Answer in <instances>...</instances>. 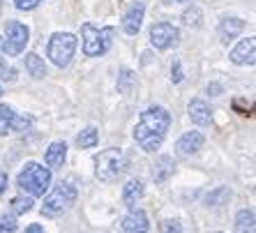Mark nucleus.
<instances>
[{"mask_svg":"<svg viewBox=\"0 0 256 233\" xmlns=\"http://www.w3.org/2000/svg\"><path fill=\"white\" fill-rule=\"evenodd\" d=\"M32 125V118H21V116L14 114L12 106H7V104H2L0 106V138L5 136L10 130H26V127Z\"/></svg>","mask_w":256,"mask_h":233,"instance_id":"nucleus-9","label":"nucleus"},{"mask_svg":"<svg viewBox=\"0 0 256 233\" xmlns=\"http://www.w3.org/2000/svg\"><path fill=\"white\" fill-rule=\"evenodd\" d=\"M7 190V176L5 174H0V194Z\"/></svg>","mask_w":256,"mask_h":233,"instance_id":"nucleus-32","label":"nucleus"},{"mask_svg":"<svg viewBox=\"0 0 256 233\" xmlns=\"http://www.w3.org/2000/svg\"><path fill=\"white\" fill-rule=\"evenodd\" d=\"M148 215L143 210H132L130 215L122 220V231L125 233H148Z\"/></svg>","mask_w":256,"mask_h":233,"instance_id":"nucleus-14","label":"nucleus"},{"mask_svg":"<svg viewBox=\"0 0 256 233\" xmlns=\"http://www.w3.org/2000/svg\"><path fill=\"white\" fill-rule=\"evenodd\" d=\"M150 44L157 48V51H166L171 46H178L180 44V30L173 24H155L150 28Z\"/></svg>","mask_w":256,"mask_h":233,"instance_id":"nucleus-8","label":"nucleus"},{"mask_svg":"<svg viewBox=\"0 0 256 233\" xmlns=\"http://www.w3.org/2000/svg\"><path fill=\"white\" fill-rule=\"evenodd\" d=\"M136 86V74L132 72V70H120L118 74V92H122V95H130L132 88Z\"/></svg>","mask_w":256,"mask_h":233,"instance_id":"nucleus-21","label":"nucleus"},{"mask_svg":"<svg viewBox=\"0 0 256 233\" xmlns=\"http://www.w3.org/2000/svg\"><path fill=\"white\" fill-rule=\"evenodd\" d=\"M0 95H2V88H0Z\"/></svg>","mask_w":256,"mask_h":233,"instance_id":"nucleus-34","label":"nucleus"},{"mask_svg":"<svg viewBox=\"0 0 256 233\" xmlns=\"http://www.w3.org/2000/svg\"><path fill=\"white\" fill-rule=\"evenodd\" d=\"M30 40V30L28 26L18 24V21H7L5 26V37H2V48L7 56H18L24 54L26 44Z\"/></svg>","mask_w":256,"mask_h":233,"instance_id":"nucleus-7","label":"nucleus"},{"mask_svg":"<svg viewBox=\"0 0 256 233\" xmlns=\"http://www.w3.org/2000/svg\"><path fill=\"white\" fill-rule=\"evenodd\" d=\"M214 233H222V231H214Z\"/></svg>","mask_w":256,"mask_h":233,"instance_id":"nucleus-35","label":"nucleus"},{"mask_svg":"<svg viewBox=\"0 0 256 233\" xmlns=\"http://www.w3.org/2000/svg\"><path fill=\"white\" fill-rule=\"evenodd\" d=\"M26 233H44V226H40V224H30V226L26 228Z\"/></svg>","mask_w":256,"mask_h":233,"instance_id":"nucleus-31","label":"nucleus"},{"mask_svg":"<svg viewBox=\"0 0 256 233\" xmlns=\"http://www.w3.org/2000/svg\"><path fill=\"white\" fill-rule=\"evenodd\" d=\"M171 81L173 84H180L182 81V70H180V60H176L171 65Z\"/></svg>","mask_w":256,"mask_h":233,"instance_id":"nucleus-29","label":"nucleus"},{"mask_svg":"<svg viewBox=\"0 0 256 233\" xmlns=\"http://www.w3.org/2000/svg\"><path fill=\"white\" fill-rule=\"evenodd\" d=\"M208 92L217 97V95H222V92H224V88H222L220 84H208Z\"/></svg>","mask_w":256,"mask_h":233,"instance_id":"nucleus-30","label":"nucleus"},{"mask_svg":"<svg viewBox=\"0 0 256 233\" xmlns=\"http://www.w3.org/2000/svg\"><path fill=\"white\" fill-rule=\"evenodd\" d=\"M203 144H206V136H203L201 132H196V130L185 132L178 138V144H176V152H178V157H192L203 148Z\"/></svg>","mask_w":256,"mask_h":233,"instance_id":"nucleus-10","label":"nucleus"},{"mask_svg":"<svg viewBox=\"0 0 256 233\" xmlns=\"http://www.w3.org/2000/svg\"><path fill=\"white\" fill-rule=\"evenodd\" d=\"M143 196V182L138 178H132L127 180V185L122 187V201H125V206H134L138 201V198Z\"/></svg>","mask_w":256,"mask_h":233,"instance_id":"nucleus-17","label":"nucleus"},{"mask_svg":"<svg viewBox=\"0 0 256 233\" xmlns=\"http://www.w3.org/2000/svg\"><path fill=\"white\" fill-rule=\"evenodd\" d=\"M26 70H28V74L32 78H44L46 76V65H44V60L37 54L26 56Z\"/></svg>","mask_w":256,"mask_h":233,"instance_id":"nucleus-20","label":"nucleus"},{"mask_svg":"<svg viewBox=\"0 0 256 233\" xmlns=\"http://www.w3.org/2000/svg\"><path fill=\"white\" fill-rule=\"evenodd\" d=\"M84 35V54L86 56H104L111 46V37H114V28H95L92 24H84L81 28Z\"/></svg>","mask_w":256,"mask_h":233,"instance_id":"nucleus-6","label":"nucleus"},{"mask_svg":"<svg viewBox=\"0 0 256 233\" xmlns=\"http://www.w3.org/2000/svg\"><path fill=\"white\" fill-rule=\"evenodd\" d=\"M67 160V144L65 141H54V144L48 146L46 155H44V162H46L48 166H62Z\"/></svg>","mask_w":256,"mask_h":233,"instance_id":"nucleus-16","label":"nucleus"},{"mask_svg":"<svg viewBox=\"0 0 256 233\" xmlns=\"http://www.w3.org/2000/svg\"><path fill=\"white\" fill-rule=\"evenodd\" d=\"M40 2H42V0H14L16 10H21V12H30V10H35Z\"/></svg>","mask_w":256,"mask_h":233,"instance_id":"nucleus-28","label":"nucleus"},{"mask_svg":"<svg viewBox=\"0 0 256 233\" xmlns=\"http://www.w3.org/2000/svg\"><path fill=\"white\" fill-rule=\"evenodd\" d=\"M231 62L236 65H254L256 62V40L247 37L231 51Z\"/></svg>","mask_w":256,"mask_h":233,"instance_id":"nucleus-12","label":"nucleus"},{"mask_svg":"<svg viewBox=\"0 0 256 233\" xmlns=\"http://www.w3.org/2000/svg\"><path fill=\"white\" fill-rule=\"evenodd\" d=\"M95 164H97L95 166L97 178L102 182H114V180H118L122 176V171L127 166V160L120 148H106L95 157Z\"/></svg>","mask_w":256,"mask_h":233,"instance_id":"nucleus-4","label":"nucleus"},{"mask_svg":"<svg viewBox=\"0 0 256 233\" xmlns=\"http://www.w3.org/2000/svg\"><path fill=\"white\" fill-rule=\"evenodd\" d=\"M143 14H146V5L143 2H132L127 7L125 16H122V30H125L127 35H138V30H141V24H143Z\"/></svg>","mask_w":256,"mask_h":233,"instance_id":"nucleus-11","label":"nucleus"},{"mask_svg":"<svg viewBox=\"0 0 256 233\" xmlns=\"http://www.w3.org/2000/svg\"><path fill=\"white\" fill-rule=\"evenodd\" d=\"M14 233L16 231V220L12 215H0V233Z\"/></svg>","mask_w":256,"mask_h":233,"instance_id":"nucleus-26","label":"nucleus"},{"mask_svg":"<svg viewBox=\"0 0 256 233\" xmlns=\"http://www.w3.org/2000/svg\"><path fill=\"white\" fill-rule=\"evenodd\" d=\"M162 2H187V0H162Z\"/></svg>","mask_w":256,"mask_h":233,"instance_id":"nucleus-33","label":"nucleus"},{"mask_svg":"<svg viewBox=\"0 0 256 233\" xmlns=\"http://www.w3.org/2000/svg\"><path fill=\"white\" fill-rule=\"evenodd\" d=\"M187 111H190V118L194 125L198 127H208L210 122H212V111H210V106L203 100H192L190 106H187Z\"/></svg>","mask_w":256,"mask_h":233,"instance_id":"nucleus-13","label":"nucleus"},{"mask_svg":"<svg viewBox=\"0 0 256 233\" xmlns=\"http://www.w3.org/2000/svg\"><path fill=\"white\" fill-rule=\"evenodd\" d=\"M97 141H100V134H97L95 127H86V130L76 136V146H78V148H95Z\"/></svg>","mask_w":256,"mask_h":233,"instance_id":"nucleus-22","label":"nucleus"},{"mask_svg":"<svg viewBox=\"0 0 256 233\" xmlns=\"http://www.w3.org/2000/svg\"><path fill=\"white\" fill-rule=\"evenodd\" d=\"M244 30V21L238 16H226V18H222V24H220V37H222V42L228 44L231 40H236V37L240 35Z\"/></svg>","mask_w":256,"mask_h":233,"instance_id":"nucleus-15","label":"nucleus"},{"mask_svg":"<svg viewBox=\"0 0 256 233\" xmlns=\"http://www.w3.org/2000/svg\"><path fill=\"white\" fill-rule=\"evenodd\" d=\"M226 198H231L228 187H220V190L210 192L208 196H206V206H222V204H226Z\"/></svg>","mask_w":256,"mask_h":233,"instance_id":"nucleus-23","label":"nucleus"},{"mask_svg":"<svg viewBox=\"0 0 256 233\" xmlns=\"http://www.w3.org/2000/svg\"><path fill=\"white\" fill-rule=\"evenodd\" d=\"M16 185L28 192L30 196H44L48 192V185H51V171L37 162H28L24 171L18 174Z\"/></svg>","mask_w":256,"mask_h":233,"instance_id":"nucleus-3","label":"nucleus"},{"mask_svg":"<svg viewBox=\"0 0 256 233\" xmlns=\"http://www.w3.org/2000/svg\"><path fill=\"white\" fill-rule=\"evenodd\" d=\"M76 204V187L72 182H60L44 196L42 215L44 217H60L65 215L72 206Z\"/></svg>","mask_w":256,"mask_h":233,"instance_id":"nucleus-2","label":"nucleus"},{"mask_svg":"<svg viewBox=\"0 0 256 233\" xmlns=\"http://www.w3.org/2000/svg\"><path fill=\"white\" fill-rule=\"evenodd\" d=\"M160 233H182V226L176 220H164L160 224Z\"/></svg>","mask_w":256,"mask_h":233,"instance_id":"nucleus-27","label":"nucleus"},{"mask_svg":"<svg viewBox=\"0 0 256 233\" xmlns=\"http://www.w3.org/2000/svg\"><path fill=\"white\" fill-rule=\"evenodd\" d=\"M76 51V37L72 35V32H56L51 35L48 40V46H46V54L51 58L56 67H67L70 65L72 56Z\"/></svg>","mask_w":256,"mask_h":233,"instance_id":"nucleus-5","label":"nucleus"},{"mask_svg":"<svg viewBox=\"0 0 256 233\" xmlns=\"http://www.w3.org/2000/svg\"><path fill=\"white\" fill-rule=\"evenodd\" d=\"M236 228L238 233H254L256 224H254V210L252 208H242L236 215Z\"/></svg>","mask_w":256,"mask_h":233,"instance_id":"nucleus-19","label":"nucleus"},{"mask_svg":"<svg viewBox=\"0 0 256 233\" xmlns=\"http://www.w3.org/2000/svg\"><path fill=\"white\" fill-rule=\"evenodd\" d=\"M201 10L198 7H190V10H185L182 12V24L187 26V28H198L201 26Z\"/></svg>","mask_w":256,"mask_h":233,"instance_id":"nucleus-24","label":"nucleus"},{"mask_svg":"<svg viewBox=\"0 0 256 233\" xmlns=\"http://www.w3.org/2000/svg\"><path fill=\"white\" fill-rule=\"evenodd\" d=\"M171 127V114L164 106H150L138 116V122L134 127V141L146 152H155L166 138V132Z\"/></svg>","mask_w":256,"mask_h":233,"instance_id":"nucleus-1","label":"nucleus"},{"mask_svg":"<svg viewBox=\"0 0 256 233\" xmlns=\"http://www.w3.org/2000/svg\"><path fill=\"white\" fill-rule=\"evenodd\" d=\"M12 210L16 215H26L32 210V196H16L12 201Z\"/></svg>","mask_w":256,"mask_h":233,"instance_id":"nucleus-25","label":"nucleus"},{"mask_svg":"<svg viewBox=\"0 0 256 233\" xmlns=\"http://www.w3.org/2000/svg\"><path fill=\"white\" fill-rule=\"evenodd\" d=\"M173 166H176V164H173L171 157H160V160L155 162V166H152V180H155V182H166L173 174Z\"/></svg>","mask_w":256,"mask_h":233,"instance_id":"nucleus-18","label":"nucleus"}]
</instances>
